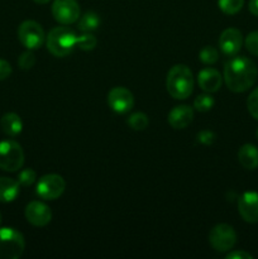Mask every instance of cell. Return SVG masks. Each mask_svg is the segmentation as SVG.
<instances>
[{
	"mask_svg": "<svg viewBox=\"0 0 258 259\" xmlns=\"http://www.w3.org/2000/svg\"><path fill=\"white\" fill-rule=\"evenodd\" d=\"M52 15L61 24H73L80 18V5L76 0H55L52 4Z\"/></svg>",
	"mask_w": 258,
	"mask_h": 259,
	"instance_id": "9c48e42d",
	"label": "cell"
},
{
	"mask_svg": "<svg viewBox=\"0 0 258 259\" xmlns=\"http://www.w3.org/2000/svg\"><path fill=\"white\" fill-rule=\"evenodd\" d=\"M35 180H37V175H35V172L33 171L32 168H25L18 175L17 181L19 182L20 186L28 187V186H32V185L35 182Z\"/></svg>",
	"mask_w": 258,
	"mask_h": 259,
	"instance_id": "d4e9b609",
	"label": "cell"
},
{
	"mask_svg": "<svg viewBox=\"0 0 258 259\" xmlns=\"http://www.w3.org/2000/svg\"><path fill=\"white\" fill-rule=\"evenodd\" d=\"M25 219L28 223L38 228L46 227L50 224L51 219H52V211H51L50 206L40 201H32L25 206Z\"/></svg>",
	"mask_w": 258,
	"mask_h": 259,
	"instance_id": "8fae6325",
	"label": "cell"
},
{
	"mask_svg": "<svg viewBox=\"0 0 258 259\" xmlns=\"http://www.w3.org/2000/svg\"><path fill=\"white\" fill-rule=\"evenodd\" d=\"M209 243L217 252H229L237 243V233L230 225L218 224L210 230Z\"/></svg>",
	"mask_w": 258,
	"mask_h": 259,
	"instance_id": "52a82bcc",
	"label": "cell"
},
{
	"mask_svg": "<svg viewBox=\"0 0 258 259\" xmlns=\"http://www.w3.org/2000/svg\"><path fill=\"white\" fill-rule=\"evenodd\" d=\"M18 38L27 50H39L46 40V34L40 24L34 20H25L18 28Z\"/></svg>",
	"mask_w": 258,
	"mask_h": 259,
	"instance_id": "8992f818",
	"label": "cell"
},
{
	"mask_svg": "<svg viewBox=\"0 0 258 259\" xmlns=\"http://www.w3.org/2000/svg\"><path fill=\"white\" fill-rule=\"evenodd\" d=\"M19 182L10 177H0V202H12L19 195Z\"/></svg>",
	"mask_w": 258,
	"mask_h": 259,
	"instance_id": "e0dca14e",
	"label": "cell"
},
{
	"mask_svg": "<svg viewBox=\"0 0 258 259\" xmlns=\"http://www.w3.org/2000/svg\"><path fill=\"white\" fill-rule=\"evenodd\" d=\"M247 108L250 115L258 120V88H255L252 93L249 94L247 99Z\"/></svg>",
	"mask_w": 258,
	"mask_h": 259,
	"instance_id": "4316f807",
	"label": "cell"
},
{
	"mask_svg": "<svg viewBox=\"0 0 258 259\" xmlns=\"http://www.w3.org/2000/svg\"><path fill=\"white\" fill-rule=\"evenodd\" d=\"M242 45L243 35L237 28H228V29L223 30V33L220 34L219 47L225 56H230V57L235 56L242 48Z\"/></svg>",
	"mask_w": 258,
	"mask_h": 259,
	"instance_id": "4fadbf2b",
	"label": "cell"
},
{
	"mask_svg": "<svg viewBox=\"0 0 258 259\" xmlns=\"http://www.w3.org/2000/svg\"><path fill=\"white\" fill-rule=\"evenodd\" d=\"M66 189V182L62 176L56 174L45 175L38 181L35 192L43 200H56L62 196Z\"/></svg>",
	"mask_w": 258,
	"mask_h": 259,
	"instance_id": "ba28073f",
	"label": "cell"
},
{
	"mask_svg": "<svg viewBox=\"0 0 258 259\" xmlns=\"http://www.w3.org/2000/svg\"><path fill=\"white\" fill-rule=\"evenodd\" d=\"M255 136H257V139H258V129H257V133H255Z\"/></svg>",
	"mask_w": 258,
	"mask_h": 259,
	"instance_id": "e575fe53",
	"label": "cell"
},
{
	"mask_svg": "<svg viewBox=\"0 0 258 259\" xmlns=\"http://www.w3.org/2000/svg\"><path fill=\"white\" fill-rule=\"evenodd\" d=\"M0 125H2L3 132L9 137L19 136L23 131L22 119L15 113L4 114L0 120Z\"/></svg>",
	"mask_w": 258,
	"mask_h": 259,
	"instance_id": "ac0fdd59",
	"label": "cell"
},
{
	"mask_svg": "<svg viewBox=\"0 0 258 259\" xmlns=\"http://www.w3.org/2000/svg\"><path fill=\"white\" fill-rule=\"evenodd\" d=\"M238 159L243 168L253 171L258 167V148L253 144H243L238 151Z\"/></svg>",
	"mask_w": 258,
	"mask_h": 259,
	"instance_id": "2e32d148",
	"label": "cell"
},
{
	"mask_svg": "<svg viewBox=\"0 0 258 259\" xmlns=\"http://www.w3.org/2000/svg\"><path fill=\"white\" fill-rule=\"evenodd\" d=\"M199 58L202 63L205 65H214L219 60V53H218L217 48L211 47V46H205L199 53Z\"/></svg>",
	"mask_w": 258,
	"mask_h": 259,
	"instance_id": "cb8c5ba5",
	"label": "cell"
},
{
	"mask_svg": "<svg viewBox=\"0 0 258 259\" xmlns=\"http://www.w3.org/2000/svg\"><path fill=\"white\" fill-rule=\"evenodd\" d=\"M245 48H247L248 52L253 56H257L258 57V30L255 32H250L249 34L245 37Z\"/></svg>",
	"mask_w": 258,
	"mask_h": 259,
	"instance_id": "83f0119b",
	"label": "cell"
},
{
	"mask_svg": "<svg viewBox=\"0 0 258 259\" xmlns=\"http://www.w3.org/2000/svg\"><path fill=\"white\" fill-rule=\"evenodd\" d=\"M194 119V109L189 105H177L169 111L168 124L174 129H184L191 124Z\"/></svg>",
	"mask_w": 258,
	"mask_h": 259,
	"instance_id": "9a60e30c",
	"label": "cell"
},
{
	"mask_svg": "<svg viewBox=\"0 0 258 259\" xmlns=\"http://www.w3.org/2000/svg\"><path fill=\"white\" fill-rule=\"evenodd\" d=\"M96 43H98V39L95 35L88 32L78 35L77 40H76V47L80 48L81 51H93L96 47Z\"/></svg>",
	"mask_w": 258,
	"mask_h": 259,
	"instance_id": "603a6c76",
	"label": "cell"
},
{
	"mask_svg": "<svg viewBox=\"0 0 258 259\" xmlns=\"http://www.w3.org/2000/svg\"><path fill=\"white\" fill-rule=\"evenodd\" d=\"M100 25V17L95 12H88L78 19L77 28L83 33L93 32Z\"/></svg>",
	"mask_w": 258,
	"mask_h": 259,
	"instance_id": "d6986e66",
	"label": "cell"
},
{
	"mask_svg": "<svg viewBox=\"0 0 258 259\" xmlns=\"http://www.w3.org/2000/svg\"><path fill=\"white\" fill-rule=\"evenodd\" d=\"M248 9H249V12L252 13L253 15L258 17V0H249Z\"/></svg>",
	"mask_w": 258,
	"mask_h": 259,
	"instance_id": "1f68e13d",
	"label": "cell"
},
{
	"mask_svg": "<svg viewBox=\"0 0 258 259\" xmlns=\"http://www.w3.org/2000/svg\"><path fill=\"white\" fill-rule=\"evenodd\" d=\"M22 233L14 228H0V259H18L24 252Z\"/></svg>",
	"mask_w": 258,
	"mask_h": 259,
	"instance_id": "277c9868",
	"label": "cell"
},
{
	"mask_svg": "<svg viewBox=\"0 0 258 259\" xmlns=\"http://www.w3.org/2000/svg\"><path fill=\"white\" fill-rule=\"evenodd\" d=\"M166 88L169 95L177 100H185L194 90V76L185 65H175L167 73Z\"/></svg>",
	"mask_w": 258,
	"mask_h": 259,
	"instance_id": "7a4b0ae2",
	"label": "cell"
},
{
	"mask_svg": "<svg viewBox=\"0 0 258 259\" xmlns=\"http://www.w3.org/2000/svg\"><path fill=\"white\" fill-rule=\"evenodd\" d=\"M77 35L67 27H55L46 37L47 50L55 57L62 58L70 55L76 47Z\"/></svg>",
	"mask_w": 258,
	"mask_h": 259,
	"instance_id": "3957f363",
	"label": "cell"
},
{
	"mask_svg": "<svg viewBox=\"0 0 258 259\" xmlns=\"http://www.w3.org/2000/svg\"><path fill=\"white\" fill-rule=\"evenodd\" d=\"M197 83H199L200 89L205 93H217L219 89L222 88L223 77L220 75L219 71L215 68L206 67L202 68L199 73H197Z\"/></svg>",
	"mask_w": 258,
	"mask_h": 259,
	"instance_id": "5bb4252c",
	"label": "cell"
},
{
	"mask_svg": "<svg viewBox=\"0 0 258 259\" xmlns=\"http://www.w3.org/2000/svg\"><path fill=\"white\" fill-rule=\"evenodd\" d=\"M24 164V152L19 143L14 141L0 142V169L17 172Z\"/></svg>",
	"mask_w": 258,
	"mask_h": 259,
	"instance_id": "5b68a950",
	"label": "cell"
},
{
	"mask_svg": "<svg viewBox=\"0 0 258 259\" xmlns=\"http://www.w3.org/2000/svg\"><path fill=\"white\" fill-rule=\"evenodd\" d=\"M126 123H128V125L131 126L133 131L141 132V131H144V129L148 126L149 119L146 114L138 111V113L131 114V115H129V118L126 119Z\"/></svg>",
	"mask_w": 258,
	"mask_h": 259,
	"instance_id": "ffe728a7",
	"label": "cell"
},
{
	"mask_svg": "<svg viewBox=\"0 0 258 259\" xmlns=\"http://www.w3.org/2000/svg\"><path fill=\"white\" fill-rule=\"evenodd\" d=\"M215 101L212 99V96H210V94H202V95H199L195 98L194 100V108L196 109L200 113H206V111H210L214 106Z\"/></svg>",
	"mask_w": 258,
	"mask_h": 259,
	"instance_id": "7402d4cb",
	"label": "cell"
},
{
	"mask_svg": "<svg viewBox=\"0 0 258 259\" xmlns=\"http://www.w3.org/2000/svg\"><path fill=\"white\" fill-rule=\"evenodd\" d=\"M12 66L8 61L0 60V81L5 80L12 75Z\"/></svg>",
	"mask_w": 258,
	"mask_h": 259,
	"instance_id": "f546056e",
	"label": "cell"
},
{
	"mask_svg": "<svg viewBox=\"0 0 258 259\" xmlns=\"http://www.w3.org/2000/svg\"><path fill=\"white\" fill-rule=\"evenodd\" d=\"M35 63V56L34 53L32 52L30 50L25 51L20 55V57L18 58V65L22 70H30V68L34 66Z\"/></svg>",
	"mask_w": 258,
	"mask_h": 259,
	"instance_id": "484cf974",
	"label": "cell"
},
{
	"mask_svg": "<svg viewBox=\"0 0 258 259\" xmlns=\"http://www.w3.org/2000/svg\"><path fill=\"white\" fill-rule=\"evenodd\" d=\"M108 104L116 114H126L133 109L134 96L123 86L113 88L108 94Z\"/></svg>",
	"mask_w": 258,
	"mask_h": 259,
	"instance_id": "30bf717a",
	"label": "cell"
},
{
	"mask_svg": "<svg viewBox=\"0 0 258 259\" xmlns=\"http://www.w3.org/2000/svg\"><path fill=\"white\" fill-rule=\"evenodd\" d=\"M253 255L245 250H234L227 254V259H252Z\"/></svg>",
	"mask_w": 258,
	"mask_h": 259,
	"instance_id": "4dcf8cb0",
	"label": "cell"
},
{
	"mask_svg": "<svg viewBox=\"0 0 258 259\" xmlns=\"http://www.w3.org/2000/svg\"><path fill=\"white\" fill-rule=\"evenodd\" d=\"M2 222H3V217H2V214H0V225H2Z\"/></svg>",
	"mask_w": 258,
	"mask_h": 259,
	"instance_id": "836d02e7",
	"label": "cell"
},
{
	"mask_svg": "<svg viewBox=\"0 0 258 259\" xmlns=\"http://www.w3.org/2000/svg\"><path fill=\"white\" fill-rule=\"evenodd\" d=\"M215 138H217V136L210 131H202L197 134V141L205 146H211L215 142Z\"/></svg>",
	"mask_w": 258,
	"mask_h": 259,
	"instance_id": "f1b7e54d",
	"label": "cell"
},
{
	"mask_svg": "<svg viewBox=\"0 0 258 259\" xmlns=\"http://www.w3.org/2000/svg\"><path fill=\"white\" fill-rule=\"evenodd\" d=\"M258 70L255 63L244 56L230 58L224 66V81L233 93H244L257 81Z\"/></svg>",
	"mask_w": 258,
	"mask_h": 259,
	"instance_id": "6da1fadb",
	"label": "cell"
},
{
	"mask_svg": "<svg viewBox=\"0 0 258 259\" xmlns=\"http://www.w3.org/2000/svg\"><path fill=\"white\" fill-rule=\"evenodd\" d=\"M34 3H37V4H47L48 2H51V0H33Z\"/></svg>",
	"mask_w": 258,
	"mask_h": 259,
	"instance_id": "d6a6232c",
	"label": "cell"
},
{
	"mask_svg": "<svg viewBox=\"0 0 258 259\" xmlns=\"http://www.w3.org/2000/svg\"><path fill=\"white\" fill-rule=\"evenodd\" d=\"M238 211L244 222L258 223V192L247 191L238 200Z\"/></svg>",
	"mask_w": 258,
	"mask_h": 259,
	"instance_id": "7c38bea8",
	"label": "cell"
},
{
	"mask_svg": "<svg viewBox=\"0 0 258 259\" xmlns=\"http://www.w3.org/2000/svg\"><path fill=\"white\" fill-rule=\"evenodd\" d=\"M218 5L224 14L234 15L242 10L244 0H218Z\"/></svg>",
	"mask_w": 258,
	"mask_h": 259,
	"instance_id": "44dd1931",
	"label": "cell"
}]
</instances>
